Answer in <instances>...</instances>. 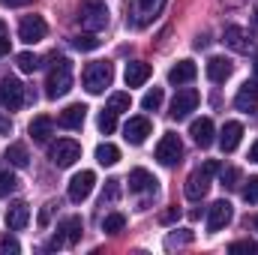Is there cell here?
Instances as JSON below:
<instances>
[{"label": "cell", "mask_w": 258, "mask_h": 255, "mask_svg": "<svg viewBox=\"0 0 258 255\" xmlns=\"http://www.w3.org/2000/svg\"><path fill=\"white\" fill-rule=\"evenodd\" d=\"M111 81H114V66L108 63V60H93V63H87L84 75H81L84 90L93 93V96L105 93V87H111Z\"/></svg>", "instance_id": "6da1fadb"}, {"label": "cell", "mask_w": 258, "mask_h": 255, "mask_svg": "<svg viewBox=\"0 0 258 255\" xmlns=\"http://www.w3.org/2000/svg\"><path fill=\"white\" fill-rule=\"evenodd\" d=\"M69 90H72V63L66 57H57L45 78V96L57 99V96H66Z\"/></svg>", "instance_id": "7a4b0ae2"}, {"label": "cell", "mask_w": 258, "mask_h": 255, "mask_svg": "<svg viewBox=\"0 0 258 255\" xmlns=\"http://www.w3.org/2000/svg\"><path fill=\"white\" fill-rule=\"evenodd\" d=\"M108 6L102 3V0H81V6H78V21H81V27L87 30V33H99V30H105L108 27Z\"/></svg>", "instance_id": "3957f363"}, {"label": "cell", "mask_w": 258, "mask_h": 255, "mask_svg": "<svg viewBox=\"0 0 258 255\" xmlns=\"http://www.w3.org/2000/svg\"><path fill=\"white\" fill-rule=\"evenodd\" d=\"M0 102H3V108L18 111V108L27 102V90H24V84H21L18 78L6 75V78L0 81Z\"/></svg>", "instance_id": "277c9868"}, {"label": "cell", "mask_w": 258, "mask_h": 255, "mask_svg": "<svg viewBox=\"0 0 258 255\" xmlns=\"http://www.w3.org/2000/svg\"><path fill=\"white\" fill-rule=\"evenodd\" d=\"M48 156H51V162H54L57 168H69V165H75V162L81 159V144L72 141V138H60L57 144H51Z\"/></svg>", "instance_id": "5b68a950"}, {"label": "cell", "mask_w": 258, "mask_h": 255, "mask_svg": "<svg viewBox=\"0 0 258 255\" xmlns=\"http://www.w3.org/2000/svg\"><path fill=\"white\" fill-rule=\"evenodd\" d=\"M81 231H84L81 216H66L63 222L57 225V234L51 240V249H57V246H75L81 240Z\"/></svg>", "instance_id": "8992f818"}, {"label": "cell", "mask_w": 258, "mask_h": 255, "mask_svg": "<svg viewBox=\"0 0 258 255\" xmlns=\"http://www.w3.org/2000/svg\"><path fill=\"white\" fill-rule=\"evenodd\" d=\"M45 33H48V24H45L42 15H27V18H21V24H18V39L27 42V45L42 42Z\"/></svg>", "instance_id": "52a82bcc"}, {"label": "cell", "mask_w": 258, "mask_h": 255, "mask_svg": "<svg viewBox=\"0 0 258 255\" xmlns=\"http://www.w3.org/2000/svg\"><path fill=\"white\" fill-rule=\"evenodd\" d=\"M180 156H183V144H180L177 132H165V135L159 138V144H156V159H159L162 165H177Z\"/></svg>", "instance_id": "ba28073f"}, {"label": "cell", "mask_w": 258, "mask_h": 255, "mask_svg": "<svg viewBox=\"0 0 258 255\" xmlns=\"http://www.w3.org/2000/svg\"><path fill=\"white\" fill-rule=\"evenodd\" d=\"M198 102H201V96H198V90L192 87H183V90H177V96H174V102H171V117L174 120H183V117H189L195 108H198Z\"/></svg>", "instance_id": "9c48e42d"}, {"label": "cell", "mask_w": 258, "mask_h": 255, "mask_svg": "<svg viewBox=\"0 0 258 255\" xmlns=\"http://www.w3.org/2000/svg\"><path fill=\"white\" fill-rule=\"evenodd\" d=\"M231 216H234V210H231V204H228L225 198H222V201H213L210 210H207V231H210V234L222 231V228L231 222Z\"/></svg>", "instance_id": "30bf717a"}, {"label": "cell", "mask_w": 258, "mask_h": 255, "mask_svg": "<svg viewBox=\"0 0 258 255\" xmlns=\"http://www.w3.org/2000/svg\"><path fill=\"white\" fill-rule=\"evenodd\" d=\"M96 186V174L93 171H78L72 180H69V201H75V204H81L90 192Z\"/></svg>", "instance_id": "8fae6325"}, {"label": "cell", "mask_w": 258, "mask_h": 255, "mask_svg": "<svg viewBox=\"0 0 258 255\" xmlns=\"http://www.w3.org/2000/svg\"><path fill=\"white\" fill-rule=\"evenodd\" d=\"M234 108L243 111V114H252L258 111V81H243L237 96H234Z\"/></svg>", "instance_id": "7c38bea8"}, {"label": "cell", "mask_w": 258, "mask_h": 255, "mask_svg": "<svg viewBox=\"0 0 258 255\" xmlns=\"http://www.w3.org/2000/svg\"><path fill=\"white\" fill-rule=\"evenodd\" d=\"M222 42H225L228 48L240 51V54H246V51L252 48V36H249V30H243V27H237V24H228V27H225Z\"/></svg>", "instance_id": "4fadbf2b"}, {"label": "cell", "mask_w": 258, "mask_h": 255, "mask_svg": "<svg viewBox=\"0 0 258 255\" xmlns=\"http://www.w3.org/2000/svg\"><path fill=\"white\" fill-rule=\"evenodd\" d=\"M156 189H159V180L147 168H132L129 171V192L144 195V192H156Z\"/></svg>", "instance_id": "5bb4252c"}, {"label": "cell", "mask_w": 258, "mask_h": 255, "mask_svg": "<svg viewBox=\"0 0 258 255\" xmlns=\"http://www.w3.org/2000/svg\"><path fill=\"white\" fill-rule=\"evenodd\" d=\"M186 198L189 201H201L207 192H210V174L204 171V168H198V171H192L189 177H186Z\"/></svg>", "instance_id": "9a60e30c"}, {"label": "cell", "mask_w": 258, "mask_h": 255, "mask_svg": "<svg viewBox=\"0 0 258 255\" xmlns=\"http://www.w3.org/2000/svg\"><path fill=\"white\" fill-rule=\"evenodd\" d=\"M150 132H153V126H150L147 117H129L126 126H123V138H126L129 144H144Z\"/></svg>", "instance_id": "2e32d148"}, {"label": "cell", "mask_w": 258, "mask_h": 255, "mask_svg": "<svg viewBox=\"0 0 258 255\" xmlns=\"http://www.w3.org/2000/svg\"><path fill=\"white\" fill-rule=\"evenodd\" d=\"M27 222H30V207H27V201H12V204L6 207V228L21 231Z\"/></svg>", "instance_id": "e0dca14e"}, {"label": "cell", "mask_w": 258, "mask_h": 255, "mask_svg": "<svg viewBox=\"0 0 258 255\" xmlns=\"http://www.w3.org/2000/svg\"><path fill=\"white\" fill-rule=\"evenodd\" d=\"M153 75V66L144 63V60H132L126 66V72H123V81H126V87H141V84H147V78Z\"/></svg>", "instance_id": "ac0fdd59"}, {"label": "cell", "mask_w": 258, "mask_h": 255, "mask_svg": "<svg viewBox=\"0 0 258 255\" xmlns=\"http://www.w3.org/2000/svg\"><path fill=\"white\" fill-rule=\"evenodd\" d=\"M84 117H87V108H84L81 102H72V105H66L63 111H60L57 123L63 129H81L84 126Z\"/></svg>", "instance_id": "d6986e66"}, {"label": "cell", "mask_w": 258, "mask_h": 255, "mask_svg": "<svg viewBox=\"0 0 258 255\" xmlns=\"http://www.w3.org/2000/svg\"><path fill=\"white\" fill-rule=\"evenodd\" d=\"M165 9V0H135V24L141 27V24H147V21H153L159 12Z\"/></svg>", "instance_id": "ffe728a7"}, {"label": "cell", "mask_w": 258, "mask_h": 255, "mask_svg": "<svg viewBox=\"0 0 258 255\" xmlns=\"http://www.w3.org/2000/svg\"><path fill=\"white\" fill-rule=\"evenodd\" d=\"M240 138H243V126H240L237 120H228V123L222 126V132H219V147H222L225 153H231V150H237Z\"/></svg>", "instance_id": "44dd1931"}, {"label": "cell", "mask_w": 258, "mask_h": 255, "mask_svg": "<svg viewBox=\"0 0 258 255\" xmlns=\"http://www.w3.org/2000/svg\"><path fill=\"white\" fill-rule=\"evenodd\" d=\"M213 120L210 117H201V120H192V126H189V135L195 138V144L198 147H210L216 138H213Z\"/></svg>", "instance_id": "7402d4cb"}, {"label": "cell", "mask_w": 258, "mask_h": 255, "mask_svg": "<svg viewBox=\"0 0 258 255\" xmlns=\"http://www.w3.org/2000/svg\"><path fill=\"white\" fill-rule=\"evenodd\" d=\"M30 138L36 141V144H45L48 138H51V132H54V120L51 117H45V114H39V117H33L30 120Z\"/></svg>", "instance_id": "603a6c76"}, {"label": "cell", "mask_w": 258, "mask_h": 255, "mask_svg": "<svg viewBox=\"0 0 258 255\" xmlns=\"http://www.w3.org/2000/svg\"><path fill=\"white\" fill-rule=\"evenodd\" d=\"M231 69H234V63H231L228 57H210V60H207V78L216 81V84H222V81L231 75Z\"/></svg>", "instance_id": "cb8c5ba5"}, {"label": "cell", "mask_w": 258, "mask_h": 255, "mask_svg": "<svg viewBox=\"0 0 258 255\" xmlns=\"http://www.w3.org/2000/svg\"><path fill=\"white\" fill-rule=\"evenodd\" d=\"M195 75H198V66H195L192 60H180L177 66H171L168 81H171V84H189Z\"/></svg>", "instance_id": "d4e9b609"}, {"label": "cell", "mask_w": 258, "mask_h": 255, "mask_svg": "<svg viewBox=\"0 0 258 255\" xmlns=\"http://www.w3.org/2000/svg\"><path fill=\"white\" fill-rule=\"evenodd\" d=\"M96 162L99 165H117L120 162V147H114V144H99L96 147Z\"/></svg>", "instance_id": "484cf974"}, {"label": "cell", "mask_w": 258, "mask_h": 255, "mask_svg": "<svg viewBox=\"0 0 258 255\" xmlns=\"http://www.w3.org/2000/svg\"><path fill=\"white\" fill-rule=\"evenodd\" d=\"M6 162H9L12 168H24V165L30 162L27 147H24V144H9V147H6Z\"/></svg>", "instance_id": "4316f807"}, {"label": "cell", "mask_w": 258, "mask_h": 255, "mask_svg": "<svg viewBox=\"0 0 258 255\" xmlns=\"http://www.w3.org/2000/svg\"><path fill=\"white\" fill-rule=\"evenodd\" d=\"M126 228V216L123 213H108L105 219H102V231L105 234H120Z\"/></svg>", "instance_id": "83f0119b"}, {"label": "cell", "mask_w": 258, "mask_h": 255, "mask_svg": "<svg viewBox=\"0 0 258 255\" xmlns=\"http://www.w3.org/2000/svg\"><path fill=\"white\" fill-rule=\"evenodd\" d=\"M192 240H195L192 231H189V228H180V231H174V234L165 237V246H168V249H174V246H189Z\"/></svg>", "instance_id": "f1b7e54d"}, {"label": "cell", "mask_w": 258, "mask_h": 255, "mask_svg": "<svg viewBox=\"0 0 258 255\" xmlns=\"http://www.w3.org/2000/svg\"><path fill=\"white\" fill-rule=\"evenodd\" d=\"M162 99H165L162 87H153V90H147V93H144V99H141V108H144V111H156V108L162 105Z\"/></svg>", "instance_id": "f546056e"}, {"label": "cell", "mask_w": 258, "mask_h": 255, "mask_svg": "<svg viewBox=\"0 0 258 255\" xmlns=\"http://www.w3.org/2000/svg\"><path fill=\"white\" fill-rule=\"evenodd\" d=\"M72 45H75L78 51H96V48H99V39H96V33H78V36L72 39Z\"/></svg>", "instance_id": "4dcf8cb0"}, {"label": "cell", "mask_w": 258, "mask_h": 255, "mask_svg": "<svg viewBox=\"0 0 258 255\" xmlns=\"http://www.w3.org/2000/svg\"><path fill=\"white\" fill-rule=\"evenodd\" d=\"M129 105H132V96H129V93H111V96H108V108H111L114 114L129 111Z\"/></svg>", "instance_id": "1f68e13d"}, {"label": "cell", "mask_w": 258, "mask_h": 255, "mask_svg": "<svg viewBox=\"0 0 258 255\" xmlns=\"http://www.w3.org/2000/svg\"><path fill=\"white\" fill-rule=\"evenodd\" d=\"M15 63H18V69H21V72H36L42 60H39L36 54H30V51H21V54H15Z\"/></svg>", "instance_id": "d6a6232c"}, {"label": "cell", "mask_w": 258, "mask_h": 255, "mask_svg": "<svg viewBox=\"0 0 258 255\" xmlns=\"http://www.w3.org/2000/svg\"><path fill=\"white\" fill-rule=\"evenodd\" d=\"M219 180L225 189H237L240 186V168H222L219 171Z\"/></svg>", "instance_id": "836d02e7"}, {"label": "cell", "mask_w": 258, "mask_h": 255, "mask_svg": "<svg viewBox=\"0 0 258 255\" xmlns=\"http://www.w3.org/2000/svg\"><path fill=\"white\" fill-rule=\"evenodd\" d=\"M96 123H99V132H105V135H111V132L117 129V114H114L111 108H105V111L99 114V120H96Z\"/></svg>", "instance_id": "e575fe53"}, {"label": "cell", "mask_w": 258, "mask_h": 255, "mask_svg": "<svg viewBox=\"0 0 258 255\" xmlns=\"http://www.w3.org/2000/svg\"><path fill=\"white\" fill-rule=\"evenodd\" d=\"M15 189H18V177H15L12 171H3V174H0V198L12 195Z\"/></svg>", "instance_id": "d590c367"}, {"label": "cell", "mask_w": 258, "mask_h": 255, "mask_svg": "<svg viewBox=\"0 0 258 255\" xmlns=\"http://www.w3.org/2000/svg\"><path fill=\"white\" fill-rule=\"evenodd\" d=\"M117 198H120V180H114V177H111V180L105 183V192H102V207H105V204H111V201H117Z\"/></svg>", "instance_id": "8d00e7d4"}, {"label": "cell", "mask_w": 258, "mask_h": 255, "mask_svg": "<svg viewBox=\"0 0 258 255\" xmlns=\"http://www.w3.org/2000/svg\"><path fill=\"white\" fill-rule=\"evenodd\" d=\"M243 198H246L249 204H258V177H249V180H246V186H243Z\"/></svg>", "instance_id": "74e56055"}, {"label": "cell", "mask_w": 258, "mask_h": 255, "mask_svg": "<svg viewBox=\"0 0 258 255\" xmlns=\"http://www.w3.org/2000/svg\"><path fill=\"white\" fill-rule=\"evenodd\" d=\"M228 252H258V246L252 240H237V243L228 246Z\"/></svg>", "instance_id": "f35d334b"}, {"label": "cell", "mask_w": 258, "mask_h": 255, "mask_svg": "<svg viewBox=\"0 0 258 255\" xmlns=\"http://www.w3.org/2000/svg\"><path fill=\"white\" fill-rule=\"evenodd\" d=\"M0 252H21V246H18V240H15V237H3V240H0Z\"/></svg>", "instance_id": "ab89813d"}, {"label": "cell", "mask_w": 258, "mask_h": 255, "mask_svg": "<svg viewBox=\"0 0 258 255\" xmlns=\"http://www.w3.org/2000/svg\"><path fill=\"white\" fill-rule=\"evenodd\" d=\"M54 207H60V204H57V201H48V204L42 207V213H39V225H48V219H51Z\"/></svg>", "instance_id": "60d3db41"}, {"label": "cell", "mask_w": 258, "mask_h": 255, "mask_svg": "<svg viewBox=\"0 0 258 255\" xmlns=\"http://www.w3.org/2000/svg\"><path fill=\"white\" fill-rule=\"evenodd\" d=\"M177 216H180V210H177V207H168V210H162V213H159V222H162V225H171Z\"/></svg>", "instance_id": "b9f144b4"}, {"label": "cell", "mask_w": 258, "mask_h": 255, "mask_svg": "<svg viewBox=\"0 0 258 255\" xmlns=\"http://www.w3.org/2000/svg\"><path fill=\"white\" fill-rule=\"evenodd\" d=\"M201 168H204V171H207V174H210V177H213V174H219V171H222V165H219V162H216V159H207V162H204V165H201Z\"/></svg>", "instance_id": "7bdbcfd3"}, {"label": "cell", "mask_w": 258, "mask_h": 255, "mask_svg": "<svg viewBox=\"0 0 258 255\" xmlns=\"http://www.w3.org/2000/svg\"><path fill=\"white\" fill-rule=\"evenodd\" d=\"M3 6H9V9H15V6H30L33 0H0Z\"/></svg>", "instance_id": "ee69618b"}, {"label": "cell", "mask_w": 258, "mask_h": 255, "mask_svg": "<svg viewBox=\"0 0 258 255\" xmlns=\"http://www.w3.org/2000/svg\"><path fill=\"white\" fill-rule=\"evenodd\" d=\"M9 129H12V120L0 114V135H9Z\"/></svg>", "instance_id": "f6af8a7d"}, {"label": "cell", "mask_w": 258, "mask_h": 255, "mask_svg": "<svg viewBox=\"0 0 258 255\" xmlns=\"http://www.w3.org/2000/svg\"><path fill=\"white\" fill-rule=\"evenodd\" d=\"M6 54H9V36L3 33L0 36V57H6Z\"/></svg>", "instance_id": "bcb514c9"}, {"label": "cell", "mask_w": 258, "mask_h": 255, "mask_svg": "<svg viewBox=\"0 0 258 255\" xmlns=\"http://www.w3.org/2000/svg\"><path fill=\"white\" fill-rule=\"evenodd\" d=\"M249 162H258V141L249 147Z\"/></svg>", "instance_id": "7dc6e473"}, {"label": "cell", "mask_w": 258, "mask_h": 255, "mask_svg": "<svg viewBox=\"0 0 258 255\" xmlns=\"http://www.w3.org/2000/svg\"><path fill=\"white\" fill-rule=\"evenodd\" d=\"M3 33H6V24H3V21H0V36H3Z\"/></svg>", "instance_id": "c3c4849f"}, {"label": "cell", "mask_w": 258, "mask_h": 255, "mask_svg": "<svg viewBox=\"0 0 258 255\" xmlns=\"http://www.w3.org/2000/svg\"><path fill=\"white\" fill-rule=\"evenodd\" d=\"M255 231H258V216H255Z\"/></svg>", "instance_id": "681fc988"}]
</instances>
